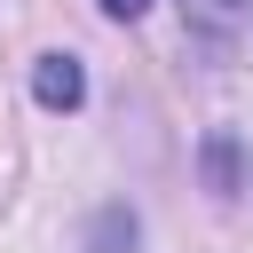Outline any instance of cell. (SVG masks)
<instances>
[{
    "instance_id": "obj_2",
    "label": "cell",
    "mask_w": 253,
    "mask_h": 253,
    "mask_svg": "<svg viewBox=\"0 0 253 253\" xmlns=\"http://www.w3.org/2000/svg\"><path fill=\"white\" fill-rule=\"evenodd\" d=\"M103 8H111V16H142L150 0H103Z\"/></svg>"
},
{
    "instance_id": "obj_1",
    "label": "cell",
    "mask_w": 253,
    "mask_h": 253,
    "mask_svg": "<svg viewBox=\"0 0 253 253\" xmlns=\"http://www.w3.org/2000/svg\"><path fill=\"white\" fill-rule=\"evenodd\" d=\"M32 87H40V103H47V111H79V95H87V79H79V63H71V55H40Z\"/></svg>"
}]
</instances>
